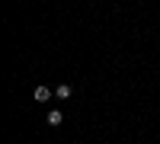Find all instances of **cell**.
<instances>
[{
  "label": "cell",
  "instance_id": "obj_1",
  "mask_svg": "<svg viewBox=\"0 0 160 144\" xmlns=\"http://www.w3.org/2000/svg\"><path fill=\"white\" fill-rule=\"evenodd\" d=\"M51 99V90L48 87H35V102H48Z\"/></svg>",
  "mask_w": 160,
  "mask_h": 144
},
{
  "label": "cell",
  "instance_id": "obj_2",
  "mask_svg": "<svg viewBox=\"0 0 160 144\" xmlns=\"http://www.w3.org/2000/svg\"><path fill=\"white\" fill-rule=\"evenodd\" d=\"M55 96H58V99H68V96H71V83H61V87L55 90Z\"/></svg>",
  "mask_w": 160,
  "mask_h": 144
},
{
  "label": "cell",
  "instance_id": "obj_3",
  "mask_svg": "<svg viewBox=\"0 0 160 144\" xmlns=\"http://www.w3.org/2000/svg\"><path fill=\"white\" fill-rule=\"evenodd\" d=\"M61 122H64V115H61L58 109H55V112H48V125H61Z\"/></svg>",
  "mask_w": 160,
  "mask_h": 144
}]
</instances>
